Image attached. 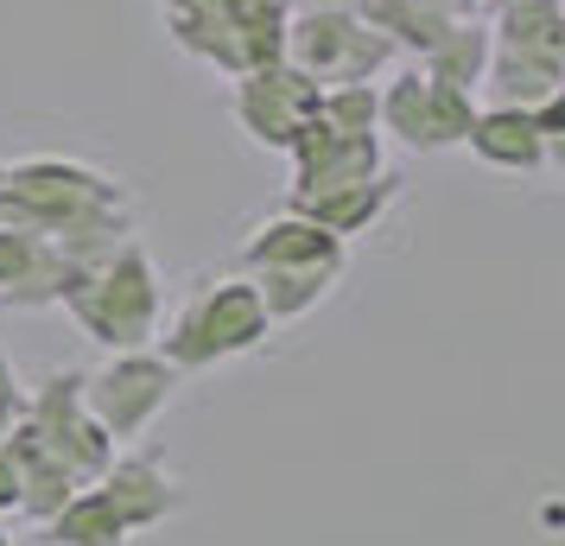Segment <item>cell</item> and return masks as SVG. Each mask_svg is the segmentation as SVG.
Wrapping results in <instances>:
<instances>
[{
    "label": "cell",
    "instance_id": "1",
    "mask_svg": "<svg viewBox=\"0 0 565 546\" xmlns=\"http://www.w3.org/2000/svg\"><path fill=\"white\" fill-rule=\"evenodd\" d=\"M159 299H166V292H159L153 260H147V248L128 235L103 267L77 274L57 306L77 318L103 350H147V343L159 338Z\"/></svg>",
    "mask_w": 565,
    "mask_h": 546
},
{
    "label": "cell",
    "instance_id": "2",
    "mask_svg": "<svg viewBox=\"0 0 565 546\" xmlns=\"http://www.w3.org/2000/svg\"><path fill=\"white\" fill-rule=\"evenodd\" d=\"M267 331H274V318L260 306L255 280L248 274H223V280H204L179 306V318L159 338V356L179 368V375L184 368H216V363H230V356L260 350Z\"/></svg>",
    "mask_w": 565,
    "mask_h": 546
},
{
    "label": "cell",
    "instance_id": "3",
    "mask_svg": "<svg viewBox=\"0 0 565 546\" xmlns=\"http://www.w3.org/2000/svg\"><path fill=\"white\" fill-rule=\"evenodd\" d=\"M172 388H179V368L159 350H115L108 368L83 375V407L115 445H128L172 407Z\"/></svg>",
    "mask_w": 565,
    "mask_h": 546
},
{
    "label": "cell",
    "instance_id": "4",
    "mask_svg": "<svg viewBox=\"0 0 565 546\" xmlns=\"http://www.w3.org/2000/svg\"><path fill=\"white\" fill-rule=\"evenodd\" d=\"M26 419L45 432V445H52L57 458L77 470V483H96V477L115 464V451H121V445L96 426V414L83 407V368H57L52 382L32 394Z\"/></svg>",
    "mask_w": 565,
    "mask_h": 546
},
{
    "label": "cell",
    "instance_id": "5",
    "mask_svg": "<svg viewBox=\"0 0 565 546\" xmlns=\"http://www.w3.org/2000/svg\"><path fill=\"white\" fill-rule=\"evenodd\" d=\"M470 103H463V83H419L401 77V89L387 96V128L401 133L407 147H458L470 133Z\"/></svg>",
    "mask_w": 565,
    "mask_h": 546
},
{
    "label": "cell",
    "instance_id": "6",
    "mask_svg": "<svg viewBox=\"0 0 565 546\" xmlns=\"http://www.w3.org/2000/svg\"><path fill=\"white\" fill-rule=\"evenodd\" d=\"M96 490L108 495V508H115V515L128 521V534H147V527L172 521L184 502H191L184 483L166 464H153V458H121V451H115V464L96 477Z\"/></svg>",
    "mask_w": 565,
    "mask_h": 546
},
{
    "label": "cell",
    "instance_id": "7",
    "mask_svg": "<svg viewBox=\"0 0 565 546\" xmlns=\"http://www.w3.org/2000/svg\"><path fill=\"white\" fill-rule=\"evenodd\" d=\"M0 451L20 464V515H26V521H52L57 508H64V502L83 490L77 470H71V464H64V458L52 451V445H45V432H39L26 414L7 426Z\"/></svg>",
    "mask_w": 565,
    "mask_h": 546
},
{
    "label": "cell",
    "instance_id": "8",
    "mask_svg": "<svg viewBox=\"0 0 565 546\" xmlns=\"http://www.w3.org/2000/svg\"><path fill=\"white\" fill-rule=\"evenodd\" d=\"M242 267L248 274H260V267H324V274H343V235L311 223L306 210H286V216L255 229V242L242 248Z\"/></svg>",
    "mask_w": 565,
    "mask_h": 546
},
{
    "label": "cell",
    "instance_id": "9",
    "mask_svg": "<svg viewBox=\"0 0 565 546\" xmlns=\"http://www.w3.org/2000/svg\"><path fill=\"white\" fill-rule=\"evenodd\" d=\"M463 140H470L489 165H502V172H540V165H546V128H540V115H521V108H502V115L470 121Z\"/></svg>",
    "mask_w": 565,
    "mask_h": 546
},
{
    "label": "cell",
    "instance_id": "10",
    "mask_svg": "<svg viewBox=\"0 0 565 546\" xmlns=\"http://www.w3.org/2000/svg\"><path fill=\"white\" fill-rule=\"evenodd\" d=\"M394 191H401V179H382V172H375V179H362V184H337V191L292 197V210H306L311 223H324L331 235H356L394 204Z\"/></svg>",
    "mask_w": 565,
    "mask_h": 546
},
{
    "label": "cell",
    "instance_id": "11",
    "mask_svg": "<svg viewBox=\"0 0 565 546\" xmlns=\"http://www.w3.org/2000/svg\"><path fill=\"white\" fill-rule=\"evenodd\" d=\"M39 540L45 546H128V521L108 508V495L96 483H83L52 521H39Z\"/></svg>",
    "mask_w": 565,
    "mask_h": 546
},
{
    "label": "cell",
    "instance_id": "12",
    "mask_svg": "<svg viewBox=\"0 0 565 546\" xmlns=\"http://www.w3.org/2000/svg\"><path fill=\"white\" fill-rule=\"evenodd\" d=\"M260 292V306H267V318L280 324V318H306L324 292L337 287V274H324V267H260V274H248Z\"/></svg>",
    "mask_w": 565,
    "mask_h": 546
},
{
    "label": "cell",
    "instance_id": "13",
    "mask_svg": "<svg viewBox=\"0 0 565 546\" xmlns=\"http://www.w3.org/2000/svg\"><path fill=\"white\" fill-rule=\"evenodd\" d=\"M26 414V394H20V375L7 363V350H0V439H7V426Z\"/></svg>",
    "mask_w": 565,
    "mask_h": 546
},
{
    "label": "cell",
    "instance_id": "14",
    "mask_svg": "<svg viewBox=\"0 0 565 546\" xmlns=\"http://www.w3.org/2000/svg\"><path fill=\"white\" fill-rule=\"evenodd\" d=\"M0 515H20V464L0 451Z\"/></svg>",
    "mask_w": 565,
    "mask_h": 546
},
{
    "label": "cell",
    "instance_id": "15",
    "mask_svg": "<svg viewBox=\"0 0 565 546\" xmlns=\"http://www.w3.org/2000/svg\"><path fill=\"white\" fill-rule=\"evenodd\" d=\"M0 546H13V540H7V527H0Z\"/></svg>",
    "mask_w": 565,
    "mask_h": 546
}]
</instances>
